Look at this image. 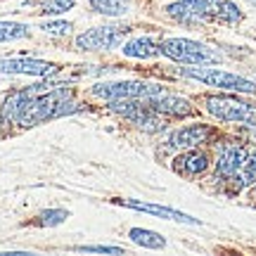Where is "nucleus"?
<instances>
[{"instance_id": "f257e3e1", "label": "nucleus", "mask_w": 256, "mask_h": 256, "mask_svg": "<svg viewBox=\"0 0 256 256\" xmlns=\"http://www.w3.org/2000/svg\"><path fill=\"white\" fill-rule=\"evenodd\" d=\"M159 52L174 62L180 64H204V66H211V64H218L220 55L214 50V48L204 46L200 40H192V38H166L164 43L159 46Z\"/></svg>"}, {"instance_id": "f03ea898", "label": "nucleus", "mask_w": 256, "mask_h": 256, "mask_svg": "<svg viewBox=\"0 0 256 256\" xmlns=\"http://www.w3.org/2000/svg\"><path fill=\"white\" fill-rule=\"evenodd\" d=\"M183 76L188 78H194V81L204 83V86H211V88H220V90H230V92H256V83L244 78V76H238V74L223 72V69H211V66H204V64H194V66H183L180 69Z\"/></svg>"}, {"instance_id": "7ed1b4c3", "label": "nucleus", "mask_w": 256, "mask_h": 256, "mask_svg": "<svg viewBox=\"0 0 256 256\" xmlns=\"http://www.w3.org/2000/svg\"><path fill=\"white\" fill-rule=\"evenodd\" d=\"M166 88L159 83L150 81H110V83H98L92 86V95L102 98V100H154L156 95H162Z\"/></svg>"}, {"instance_id": "20e7f679", "label": "nucleus", "mask_w": 256, "mask_h": 256, "mask_svg": "<svg viewBox=\"0 0 256 256\" xmlns=\"http://www.w3.org/2000/svg\"><path fill=\"white\" fill-rule=\"evenodd\" d=\"M206 112L218 121L244 124V126L256 128V107L252 102L235 98V95H209L206 98Z\"/></svg>"}, {"instance_id": "39448f33", "label": "nucleus", "mask_w": 256, "mask_h": 256, "mask_svg": "<svg viewBox=\"0 0 256 256\" xmlns=\"http://www.w3.org/2000/svg\"><path fill=\"white\" fill-rule=\"evenodd\" d=\"M126 26H95L83 31L76 38V48L83 52H98V50H114L124 43Z\"/></svg>"}, {"instance_id": "423d86ee", "label": "nucleus", "mask_w": 256, "mask_h": 256, "mask_svg": "<svg viewBox=\"0 0 256 256\" xmlns=\"http://www.w3.org/2000/svg\"><path fill=\"white\" fill-rule=\"evenodd\" d=\"M57 66L46 60H34V57H8L0 60V74H14V76H52Z\"/></svg>"}, {"instance_id": "0eeeda50", "label": "nucleus", "mask_w": 256, "mask_h": 256, "mask_svg": "<svg viewBox=\"0 0 256 256\" xmlns=\"http://www.w3.org/2000/svg\"><path fill=\"white\" fill-rule=\"evenodd\" d=\"M166 12L183 24H202V22L211 19L206 0H178V2H171Z\"/></svg>"}, {"instance_id": "6e6552de", "label": "nucleus", "mask_w": 256, "mask_h": 256, "mask_svg": "<svg viewBox=\"0 0 256 256\" xmlns=\"http://www.w3.org/2000/svg\"><path fill=\"white\" fill-rule=\"evenodd\" d=\"M209 136H211L209 126H204V124H192V126L174 130V133L168 136V140H166V147H168V150H192V147L206 142Z\"/></svg>"}, {"instance_id": "1a4fd4ad", "label": "nucleus", "mask_w": 256, "mask_h": 256, "mask_svg": "<svg viewBox=\"0 0 256 256\" xmlns=\"http://www.w3.org/2000/svg\"><path fill=\"white\" fill-rule=\"evenodd\" d=\"M150 104H152V110H156L159 114H166V116H190V114H194V107L190 104V100L174 95L168 90L156 95L154 100H150Z\"/></svg>"}, {"instance_id": "9d476101", "label": "nucleus", "mask_w": 256, "mask_h": 256, "mask_svg": "<svg viewBox=\"0 0 256 256\" xmlns=\"http://www.w3.org/2000/svg\"><path fill=\"white\" fill-rule=\"evenodd\" d=\"M247 159V150L240 145H228L220 150L218 159H216V174L223 176V178H232V176L240 174V168Z\"/></svg>"}, {"instance_id": "9b49d317", "label": "nucleus", "mask_w": 256, "mask_h": 256, "mask_svg": "<svg viewBox=\"0 0 256 256\" xmlns=\"http://www.w3.org/2000/svg\"><path fill=\"white\" fill-rule=\"evenodd\" d=\"M119 204L128 206V209H136V211H145V214H152V216H159V218L166 220H178V223H192L197 226L200 220L188 216V214H180L176 209H168V206H159V204H147V202H138V200H121Z\"/></svg>"}, {"instance_id": "f8f14e48", "label": "nucleus", "mask_w": 256, "mask_h": 256, "mask_svg": "<svg viewBox=\"0 0 256 256\" xmlns=\"http://www.w3.org/2000/svg\"><path fill=\"white\" fill-rule=\"evenodd\" d=\"M176 168L185 176H200L209 168V156L192 147V150H188L185 154H180L176 159Z\"/></svg>"}, {"instance_id": "ddd939ff", "label": "nucleus", "mask_w": 256, "mask_h": 256, "mask_svg": "<svg viewBox=\"0 0 256 256\" xmlns=\"http://www.w3.org/2000/svg\"><path fill=\"white\" fill-rule=\"evenodd\" d=\"M124 55L126 57H138V60H152V57L162 55L159 46H156L152 38L140 36V38H130L124 43Z\"/></svg>"}, {"instance_id": "4468645a", "label": "nucleus", "mask_w": 256, "mask_h": 256, "mask_svg": "<svg viewBox=\"0 0 256 256\" xmlns=\"http://www.w3.org/2000/svg\"><path fill=\"white\" fill-rule=\"evenodd\" d=\"M206 2H209V17L216 19V22L238 24L242 19V12H240V8L232 0H206Z\"/></svg>"}, {"instance_id": "2eb2a0df", "label": "nucleus", "mask_w": 256, "mask_h": 256, "mask_svg": "<svg viewBox=\"0 0 256 256\" xmlns=\"http://www.w3.org/2000/svg\"><path fill=\"white\" fill-rule=\"evenodd\" d=\"M90 8L104 17H124L130 12V0H88Z\"/></svg>"}, {"instance_id": "dca6fc26", "label": "nucleus", "mask_w": 256, "mask_h": 256, "mask_svg": "<svg viewBox=\"0 0 256 256\" xmlns=\"http://www.w3.org/2000/svg\"><path fill=\"white\" fill-rule=\"evenodd\" d=\"M128 238L133 240L136 244L147 249H164L166 247V240L154 232V230H147V228H130L128 230Z\"/></svg>"}, {"instance_id": "f3484780", "label": "nucleus", "mask_w": 256, "mask_h": 256, "mask_svg": "<svg viewBox=\"0 0 256 256\" xmlns=\"http://www.w3.org/2000/svg\"><path fill=\"white\" fill-rule=\"evenodd\" d=\"M31 36V28L19 22H0V43H12Z\"/></svg>"}, {"instance_id": "a211bd4d", "label": "nucleus", "mask_w": 256, "mask_h": 256, "mask_svg": "<svg viewBox=\"0 0 256 256\" xmlns=\"http://www.w3.org/2000/svg\"><path fill=\"white\" fill-rule=\"evenodd\" d=\"M238 176H240V185H242V188L256 183V152L247 154V159H244V164H242Z\"/></svg>"}, {"instance_id": "6ab92c4d", "label": "nucleus", "mask_w": 256, "mask_h": 256, "mask_svg": "<svg viewBox=\"0 0 256 256\" xmlns=\"http://www.w3.org/2000/svg\"><path fill=\"white\" fill-rule=\"evenodd\" d=\"M76 5V0H43L40 2V12L43 14H64Z\"/></svg>"}, {"instance_id": "aec40b11", "label": "nucleus", "mask_w": 256, "mask_h": 256, "mask_svg": "<svg viewBox=\"0 0 256 256\" xmlns=\"http://www.w3.org/2000/svg\"><path fill=\"white\" fill-rule=\"evenodd\" d=\"M69 218V211L66 209H52V211H43L40 214V226H60L64 220Z\"/></svg>"}, {"instance_id": "412c9836", "label": "nucleus", "mask_w": 256, "mask_h": 256, "mask_svg": "<svg viewBox=\"0 0 256 256\" xmlns=\"http://www.w3.org/2000/svg\"><path fill=\"white\" fill-rule=\"evenodd\" d=\"M40 28H43L46 34H52V36H66V34L72 31V24H69V22H60V19H55V22L40 24Z\"/></svg>"}, {"instance_id": "4be33fe9", "label": "nucleus", "mask_w": 256, "mask_h": 256, "mask_svg": "<svg viewBox=\"0 0 256 256\" xmlns=\"http://www.w3.org/2000/svg\"><path fill=\"white\" fill-rule=\"evenodd\" d=\"M76 252H90V254H124L121 247H112V244H83V247H76Z\"/></svg>"}, {"instance_id": "5701e85b", "label": "nucleus", "mask_w": 256, "mask_h": 256, "mask_svg": "<svg viewBox=\"0 0 256 256\" xmlns=\"http://www.w3.org/2000/svg\"><path fill=\"white\" fill-rule=\"evenodd\" d=\"M254 197H256V183H254Z\"/></svg>"}, {"instance_id": "b1692460", "label": "nucleus", "mask_w": 256, "mask_h": 256, "mask_svg": "<svg viewBox=\"0 0 256 256\" xmlns=\"http://www.w3.org/2000/svg\"><path fill=\"white\" fill-rule=\"evenodd\" d=\"M0 124H2V121H0Z\"/></svg>"}, {"instance_id": "393cba45", "label": "nucleus", "mask_w": 256, "mask_h": 256, "mask_svg": "<svg viewBox=\"0 0 256 256\" xmlns=\"http://www.w3.org/2000/svg\"><path fill=\"white\" fill-rule=\"evenodd\" d=\"M254 138H256V136H254Z\"/></svg>"}]
</instances>
